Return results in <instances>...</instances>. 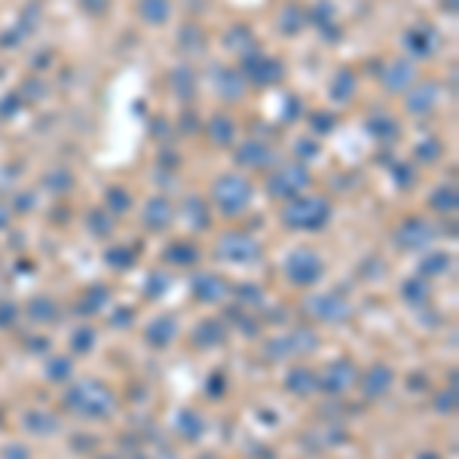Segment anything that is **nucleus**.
Instances as JSON below:
<instances>
[{"mask_svg": "<svg viewBox=\"0 0 459 459\" xmlns=\"http://www.w3.org/2000/svg\"><path fill=\"white\" fill-rule=\"evenodd\" d=\"M215 196L220 202V208L230 211V215H236V211H242V205L251 196V187H248V181L236 178V174H230V178H220L217 187H215Z\"/></svg>", "mask_w": 459, "mask_h": 459, "instance_id": "1", "label": "nucleus"}, {"mask_svg": "<svg viewBox=\"0 0 459 459\" xmlns=\"http://www.w3.org/2000/svg\"><path fill=\"white\" fill-rule=\"evenodd\" d=\"M288 224H297V227H318L321 220H328V205L321 199H300L285 211Z\"/></svg>", "mask_w": 459, "mask_h": 459, "instance_id": "2", "label": "nucleus"}, {"mask_svg": "<svg viewBox=\"0 0 459 459\" xmlns=\"http://www.w3.org/2000/svg\"><path fill=\"white\" fill-rule=\"evenodd\" d=\"M303 184H306V172H303L300 165H285L279 174H273L270 190L275 196H288V193H297Z\"/></svg>", "mask_w": 459, "mask_h": 459, "instance_id": "3", "label": "nucleus"}, {"mask_svg": "<svg viewBox=\"0 0 459 459\" xmlns=\"http://www.w3.org/2000/svg\"><path fill=\"white\" fill-rule=\"evenodd\" d=\"M245 68H248V73H251L257 83H270L273 77H279V64L266 61V59H261V55H248Z\"/></svg>", "mask_w": 459, "mask_h": 459, "instance_id": "4", "label": "nucleus"}, {"mask_svg": "<svg viewBox=\"0 0 459 459\" xmlns=\"http://www.w3.org/2000/svg\"><path fill=\"white\" fill-rule=\"evenodd\" d=\"M239 162H245V165H266V162H273V150H270V147H263V144H245L242 150H239Z\"/></svg>", "mask_w": 459, "mask_h": 459, "instance_id": "5", "label": "nucleus"}, {"mask_svg": "<svg viewBox=\"0 0 459 459\" xmlns=\"http://www.w3.org/2000/svg\"><path fill=\"white\" fill-rule=\"evenodd\" d=\"M410 77H413L410 64H392V71L386 73V86H389V89H401V86H407Z\"/></svg>", "mask_w": 459, "mask_h": 459, "instance_id": "6", "label": "nucleus"}, {"mask_svg": "<svg viewBox=\"0 0 459 459\" xmlns=\"http://www.w3.org/2000/svg\"><path fill=\"white\" fill-rule=\"evenodd\" d=\"M83 4H86V6H89V9H92V13H95V9H98V6H101V0H83Z\"/></svg>", "mask_w": 459, "mask_h": 459, "instance_id": "7", "label": "nucleus"}]
</instances>
